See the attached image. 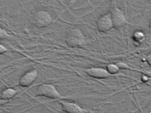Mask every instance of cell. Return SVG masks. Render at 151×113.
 I'll use <instances>...</instances> for the list:
<instances>
[{
  "instance_id": "6da1fadb",
  "label": "cell",
  "mask_w": 151,
  "mask_h": 113,
  "mask_svg": "<svg viewBox=\"0 0 151 113\" xmlns=\"http://www.w3.org/2000/svg\"><path fill=\"white\" fill-rule=\"evenodd\" d=\"M68 47L71 48L83 47L86 43V39L83 32L78 28H73L69 31L65 39Z\"/></svg>"
},
{
  "instance_id": "7a4b0ae2",
  "label": "cell",
  "mask_w": 151,
  "mask_h": 113,
  "mask_svg": "<svg viewBox=\"0 0 151 113\" xmlns=\"http://www.w3.org/2000/svg\"><path fill=\"white\" fill-rule=\"evenodd\" d=\"M36 95L38 96H43L45 98L53 99H63L65 98L58 91L56 87L52 84L43 83L38 87Z\"/></svg>"
},
{
  "instance_id": "3957f363",
  "label": "cell",
  "mask_w": 151,
  "mask_h": 113,
  "mask_svg": "<svg viewBox=\"0 0 151 113\" xmlns=\"http://www.w3.org/2000/svg\"><path fill=\"white\" fill-rule=\"evenodd\" d=\"M110 13L114 28H119L128 24L126 16L124 12L118 8L116 0H112V5L111 6Z\"/></svg>"
},
{
  "instance_id": "277c9868",
  "label": "cell",
  "mask_w": 151,
  "mask_h": 113,
  "mask_svg": "<svg viewBox=\"0 0 151 113\" xmlns=\"http://www.w3.org/2000/svg\"><path fill=\"white\" fill-rule=\"evenodd\" d=\"M52 22L51 14L45 11H39L32 16V23L38 28H45L50 25Z\"/></svg>"
},
{
  "instance_id": "5b68a950",
  "label": "cell",
  "mask_w": 151,
  "mask_h": 113,
  "mask_svg": "<svg viewBox=\"0 0 151 113\" xmlns=\"http://www.w3.org/2000/svg\"><path fill=\"white\" fill-rule=\"evenodd\" d=\"M60 105L62 106V111L68 113H89L91 111L82 107L77 103L72 102L65 101L64 99H60Z\"/></svg>"
},
{
  "instance_id": "8992f818",
  "label": "cell",
  "mask_w": 151,
  "mask_h": 113,
  "mask_svg": "<svg viewBox=\"0 0 151 113\" xmlns=\"http://www.w3.org/2000/svg\"><path fill=\"white\" fill-rule=\"evenodd\" d=\"M98 31L101 32H107L114 27L110 12L102 16L97 21Z\"/></svg>"
},
{
  "instance_id": "52a82bcc",
  "label": "cell",
  "mask_w": 151,
  "mask_h": 113,
  "mask_svg": "<svg viewBox=\"0 0 151 113\" xmlns=\"http://www.w3.org/2000/svg\"><path fill=\"white\" fill-rule=\"evenodd\" d=\"M84 72L90 77L96 79H106L113 76L106 69L101 67H91L84 70Z\"/></svg>"
},
{
  "instance_id": "ba28073f",
  "label": "cell",
  "mask_w": 151,
  "mask_h": 113,
  "mask_svg": "<svg viewBox=\"0 0 151 113\" xmlns=\"http://www.w3.org/2000/svg\"><path fill=\"white\" fill-rule=\"evenodd\" d=\"M38 77V70L32 69L23 74L19 80V85L22 87H28L31 85Z\"/></svg>"
},
{
  "instance_id": "9c48e42d",
  "label": "cell",
  "mask_w": 151,
  "mask_h": 113,
  "mask_svg": "<svg viewBox=\"0 0 151 113\" xmlns=\"http://www.w3.org/2000/svg\"><path fill=\"white\" fill-rule=\"evenodd\" d=\"M17 92V90L13 88H6L0 94V98L4 100L11 99L16 96Z\"/></svg>"
},
{
  "instance_id": "30bf717a",
  "label": "cell",
  "mask_w": 151,
  "mask_h": 113,
  "mask_svg": "<svg viewBox=\"0 0 151 113\" xmlns=\"http://www.w3.org/2000/svg\"><path fill=\"white\" fill-rule=\"evenodd\" d=\"M106 69L107 71L110 74H111V75H115V74L119 72V71L120 70L119 67H118L117 64H114V63H109L106 65Z\"/></svg>"
},
{
  "instance_id": "8fae6325",
  "label": "cell",
  "mask_w": 151,
  "mask_h": 113,
  "mask_svg": "<svg viewBox=\"0 0 151 113\" xmlns=\"http://www.w3.org/2000/svg\"><path fill=\"white\" fill-rule=\"evenodd\" d=\"M134 38L136 41L142 42L145 39V35L141 31H136L134 34Z\"/></svg>"
},
{
  "instance_id": "7c38bea8",
  "label": "cell",
  "mask_w": 151,
  "mask_h": 113,
  "mask_svg": "<svg viewBox=\"0 0 151 113\" xmlns=\"http://www.w3.org/2000/svg\"><path fill=\"white\" fill-rule=\"evenodd\" d=\"M11 37V36L8 33L7 31L3 28H0V40L10 38Z\"/></svg>"
},
{
  "instance_id": "4fadbf2b",
  "label": "cell",
  "mask_w": 151,
  "mask_h": 113,
  "mask_svg": "<svg viewBox=\"0 0 151 113\" xmlns=\"http://www.w3.org/2000/svg\"><path fill=\"white\" fill-rule=\"evenodd\" d=\"M8 51L7 48L5 47L4 45L0 44V55L4 54Z\"/></svg>"
},
{
  "instance_id": "5bb4252c",
  "label": "cell",
  "mask_w": 151,
  "mask_h": 113,
  "mask_svg": "<svg viewBox=\"0 0 151 113\" xmlns=\"http://www.w3.org/2000/svg\"><path fill=\"white\" fill-rule=\"evenodd\" d=\"M78 0H70V2H69V4H68V7H70V6H73V5H75V3H76Z\"/></svg>"
},
{
  "instance_id": "9a60e30c",
  "label": "cell",
  "mask_w": 151,
  "mask_h": 113,
  "mask_svg": "<svg viewBox=\"0 0 151 113\" xmlns=\"http://www.w3.org/2000/svg\"><path fill=\"white\" fill-rule=\"evenodd\" d=\"M150 57H151L150 55H149V56L147 57V62L149 63V64L150 65V63H151V61H150L151 58Z\"/></svg>"
}]
</instances>
